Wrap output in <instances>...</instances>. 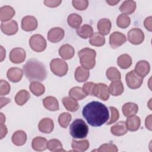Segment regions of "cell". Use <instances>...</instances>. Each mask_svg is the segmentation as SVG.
Segmentation results:
<instances>
[{"mask_svg":"<svg viewBox=\"0 0 152 152\" xmlns=\"http://www.w3.org/2000/svg\"><path fill=\"white\" fill-rule=\"evenodd\" d=\"M129 42L133 45H140L144 40V34L143 31L138 28L131 29L127 34Z\"/></svg>","mask_w":152,"mask_h":152,"instance_id":"ba28073f","label":"cell"},{"mask_svg":"<svg viewBox=\"0 0 152 152\" xmlns=\"http://www.w3.org/2000/svg\"><path fill=\"white\" fill-rule=\"evenodd\" d=\"M71 119L72 116L69 113L64 112L60 114V115L59 116L58 123L61 127L66 128L68 126Z\"/></svg>","mask_w":152,"mask_h":152,"instance_id":"b9f144b4","label":"cell"},{"mask_svg":"<svg viewBox=\"0 0 152 152\" xmlns=\"http://www.w3.org/2000/svg\"><path fill=\"white\" fill-rule=\"evenodd\" d=\"M144 25L145 28L149 31H152V28H151V17L150 16L147 18H146L144 21Z\"/></svg>","mask_w":152,"mask_h":152,"instance_id":"f907efd6","label":"cell"},{"mask_svg":"<svg viewBox=\"0 0 152 152\" xmlns=\"http://www.w3.org/2000/svg\"><path fill=\"white\" fill-rule=\"evenodd\" d=\"M135 9L136 2L132 0H126L124 1L119 8L121 12L126 15L132 14L135 11Z\"/></svg>","mask_w":152,"mask_h":152,"instance_id":"484cf974","label":"cell"},{"mask_svg":"<svg viewBox=\"0 0 152 152\" xmlns=\"http://www.w3.org/2000/svg\"><path fill=\"white\" fill-rule=\"evenodd\" d=\"M44 107L50 111H56L59 110V103L58 100L53 96H48L43 100Z\"/></svg>","mask_w":152,"mask_h":152,"instance_id":"d4e9b609","label":"cell"},{"mask_svg":"<svg viewBox=\"0 0 152 152\" xmlns=\"http://www.w3.org/2000/svg\"><path fill=\"white\" fill-rule=\"evenodd\" d=\"M96 84L93 82H86L83 84V90L87 96H94Z\"/></svg>","mask_w":152,"mask_h":152,"instance_id":"7bdbcfd3","label":"cell"},{"mask_svg":"<svg viewBox=\"0 0 152 152\" xmlns=\"http://www.w3.org/2000/svg\"><path fill=\"white\" fill-rule=\"evenodd\" d=\"M125 80L129 88L137 89L141 86L143 82V78L138 75L134 70H131L126 74Z\"/></svg>","mask_w":152,"mask_h":152,"instance_id":"52a82bcc","label":"cell"},{"mask_svg":"<svg viewBox=\"0 0 152 152\" xmlns=\"http://www.w3.org/2000/svg\"><path fill=\"white\" fill-rule=\"evenodd\" d=\"M39 129L40 132L45 134H49L52 132L54 128V124L52 119L45 118L40 120L38 125Z\"/></svg>","mask_w":152,"mask_h":152,"instance_id":"e0dca14e","label":"cell"},{"mask_svg":"<svg viewBox=\"0 0 152 152\" xmlns=\"http://www.w3.org/2000/svg\"><path fill=\"white\" fill-rule=\"evenodd\" d=\"M23 69L26 77L30 81H42L46 78L45 65L35 58L28 59L23 65Z\"/></svg>","mask_w":152,"mask_h":152,"instance_id":"7a4b0ae2","label":"cell"},{"mask_svg":"<svg viewBox=\"0 0 152 152\" xmlns=\"http://www.w3.org/2000/svg\"><path fill=\"white\" fill-rule=\"evenodd\" d=\"M48 141L45 138L42 137H36L31 142V147L33 150L38 151H42L47 148Z\"/></svg>","mask_w":152,"mask_h":152,"instance_id":"603a6c76","label":"cell"},{"mask_svg":"<svg viewBox=\"0 0 152 152\" xmlns=\"http://www.w3.org/2000/svg\"><path fill=\"white\" fill-rule=\"evenodd\" d=\"M111 133L115 136H122L127 132V128L124 121H119L110 128Z\"/></svg>","mask_w":152,"mask_h":152,"instance_id":"f1b7e54d","label":"cell"},{"mask_svg":"<svg viewBox=\"0 0 152 152\" xmlns=\"http://www.w3.org/2000/svg\"><path fill=\"white\" fill-rule=\"evenodd\" d=\"M105 42L104 36L99 32L94 33L89 39L90 44L94 46H102L104 45Z\"/></svg>","mask_w":152,"mask_h":152,"instance_id":"836d02e7","label":"cell"},{"mask_svg":"<svg viewBox=\"0 0 152 152\" xmlns=\"http://www.w3.org/2000/svg\"><path fill=\"white\" fill-rule=\"evenodd\" d=\"M145 126L147 129H148L150 131H151V115H149L145 119Z\"/></svg>","mask_w":152,"mask_h":152,"instance_id":"816d5d0a","label":"cell"},{"mask_svg":"<svg viewBox=\"0 0 152 152\" xmlns=\"http://www.w3.org/2000/svg\"><path fill=\"white\" fill-rule=\"evenodd\" d=\"M44 4L46 6L50 8H54L58 7L62 2L61 0H45Z\"/></svg>","mask_w":152,"mask_h":152,"instance_id":"681fc988","label":"cell"},{"mask_svg":"<svg viewBox=\"0 0 152 152\" xmlns=\"http://www.w3.org/2000/svg\"><path fill=\"white\" fill-rule=\"evenodd\" d=\"M72 148L73 151L83 152L86 151L89 147V142L87 140H83L81 141L72 140Z\"/></svg>","mask_w":152,"mask_h":152,"instance_id":"4dcf8cb0","label":"cell"},{"mask_svg":"<svg viewBox=\"0 0 152 152\" xmlns=\"http://www.w3.org/2000/svg\"><path fill=\"white\" fill-rule=\"evenodd\" d=\"M108 88L109 93L113 96H118L124 91V85L121 80L112 81Z\"/></svg>","mask_w":152,"mask_h":152,"instance_id":"83f0119b","label":"cell"},{"mask_svg":"<svg viewBox=\"0 0 152 152\" xmlns=\"http://www.w3.org/2000/svg\"><path fill=\"white\" fill-rule=\"evenodd\" d=\"M47 148L51 151H64L62 148V144L57 139H52L48 142Z\"/></svg>","mask_w":152,"mask_h":152,"instance_id":"60d3db41","label":"cell"},{"mask_svg":"<svg viewBox=\"0 0 152 152\" xmlns=\"http://www.w3.org/2000/svg\"><path fill=\"white\" fill-rule=\"evenodd\" d=\"M80 63L83 68L90 69L94 68L96 64V52L92 49L85 48L78 52Z\"/></svg>","mask_w":152,"mask_h":152,"instance_id":"3957f363","label":"cell"},{"mask_svg":"<svg viewBox=\"0 0 152 152\" xmlns=\"http://www.w3.org/2000/svg\"><path fill=\"white\" fill-rule=\"evenodd\" d=\"M30 91L36 96H40L45 91V86L39 81H32L29 86Z\"/></svg>","mask_w":152,"mask_h":152,"instance_id":"d590c367","label":"cell"},{"mask_svg":"<svg viewBox=\"0 0 152 152\" xmlns=\"http://www.w3.org/2000/svg\"><path fill=\"white\" fill-rule=\"evenodd\" d=\"M37 19L32 15H26L22 18L21 28L26 31H31L37 27Z\"/></svg>","mask_w":152,"mask_h":152,"instance_id":"8fae6325","label":"cell"},{"mask_svg":"<svg viewBox=\"0 0 152 152\" xmlns=\"http://www.w3.org/2000/svg\"><path fill=\"white\" fill-rule=\"evenodd\" d=\"M59 54L62 58L64 59H70L74 56L75 50L71 45L65 44L60 47L59 49Z\"/></svg>","mask_w":152,"mask_h":152,"instance_id":"44dd1931","label":"cell"},{"mask_svg":"<svg viewBox=\"0 0 152 152\" xmlns=\"http://www.w3.org/2000/svg\"><path fill=\"white\" fill-rule=\"evenodd\" d=\"M112 23L108 18H102L97 23V29L99 33L102 35H107L111 29Z\"/></svg>","mask_w":152,"mask_h":152,"instance_id":"ffe728a7","label":"cell"},{"mask_svg":"<svg viewBox=\"0 0 152 152\" xmlns=\"http://www.w3.org/2000/svg\"><path fill=\"white\" fill-rule=\"evenodd\" d=\"M72 4L75 8L80 11L85 10L88 6L87 0H73Z\"/></svg>","mask_w":152,"mask_h":152,"instance_id":"f6af8a7d","label":"cell"},{"mask_svg":"<svg viewBox=\"0 0 152 152\" xmlns=\"http://www.w3.org/2000/svg\"><path fill=\"white\" fill-rule=\"evenodd\" d=\"M7 76L10 81L12 83H18L23 78V71L19 68L12 67L8 70Z\"/></svg>","mask_w":152,"mask_h":152,"instance_id":"2e32d148","label":"cell"},{"mask_svg":"<svg viewBox=\"0 0 152 152\" xmlns=\"http://www.w3.org/2000/svg\"><path fill=\"white\" fill-rule=\"evenodd\" d=\"M131 23L130 17L124 14H121L118 15L116 19V24L117 26L121 28H127Z\"/></svg>","mask_w":152,"mask_h":152,"instance_id":"ab89813d","label":"cell"},{"mask_svg":"<svg viewBox=\"0 0 152 152\" xmlns=\"http://www.w3.org/2000/svg\"><path fill=\"white\" fill-rule=\"evenodd\" d=\"M26 57V51L21 48H15L12 49L11 50L9 56V58L11 62L14 64L22 63L24 61Z\"/></svg>","mask_w":152,"mask_h":152,"instance_id":"9c48e42d","label":"cell"},{"mask_svg":"<svg viewBox=\"0 0 152 152\" xmlns=\"http://www.w3.org/2000/svg\"><path fill=\"white\" fill-rule=\"evenodd\" d=\"M82 17L76 13L69 14L67 18L68 24L70 27L74 28H78L82 23Z\"/></svg>","mask_w":152,"mask_h":152,"instance_id":"e575fe53","label":"cell"},{"mask_svg":"<svg viewBox=\"0 0 152 152\" xmlns=\"http://www.w3.org/2000/svg\"><path fill=\"white\" fill-rule=\"evenodd\" d=\"M1 29V31L7 35H14L18 31V24L17 21L14 20H11L7 22H2Z\"/></svg>","mask_w":152,"mask_h":152,"instance_id":"7c38bea8","label":"cell"},{"mask_svg":"<svg viewBox=\"0 0 152 152\" xmlns=\"http://www.w3.org/2000/svg\"><path fill=\"white\" fill-rule=\"evenodd\" d=\"M117 64L122 69H127L132 65V58L128 54H122L117 59Z\"/></svg>","mask_w":152,"mask_h":152,"instance_id":"8d00e7d4","label":"cell"},{"mask_svg":"<svg viewBox=\"0 0 152 152\" xmlns=\"http://www.w3.org/2000/svg\"><path fill=\"white\" fill-rule=\"evenodd\" d=\"M107 78L111 81H119L121 79V74L119 70L115 67L109 68L106 73Z\"/></svg>","mask_w":152,"mask_h":152,"instance_id":"f35d334b","label":"cell"},{"mask_svg":"<svg viewBox=\"0 0 152 152\" xmlns=\"http://www.w3.org/2000/svg\"><path fill=\"white\" fill-rule=\"evenodd\" d=\"M1 61L2 62L4 59L5 58V50L3 48L2 46H1Z\"/></svg>","mask_w":152,"mask_h":152,"instance_id":"f5cc1de1","label":"cell"},{"mask_svg":"<svg viewBox=\"0 0 152 152\" xmlns=\"http://www.w3.org/2000/svg\"><path fill=\"white\" fill-rule=\"evenodd\" d=\"M29 45L33 50L36 52H41L46 49L47 43L46 39L43 36L36 34L30 37Z\"/></svg>","mask_w":152,"mask_h":152,"instance_id":"8992f818","label":"cell"},{"mask_svg":"<svg viewBox=\"0 0 152 152\" xmlns=\"http://www.w3.org/2000/svg\"><path fill=\"white\" fill-rule=\"evenodd\" d=\"M1 86H0V95L4 96L8 94L10 92V85L5 80H1Z\"/></svg>","mask_w":152,"mask_h":152,"instance_id":"bcb514c9","label":"cell"},{"mask_svg":"<svg viewBox=\"0 0 152 152\" xmlns=\"http://www.w3.org/2000/svg\"><path fill=\"white\" fill-rule=\"evenodd\" d=\"M30 95L26 90H20L15 95V102L19 106L24 105L30 99Z\"/></svg>","mask_w":152,"mask_h":152,"instance_id":"d6a6232c","label":"cell"},{"mask_svg":"<svg viewBox=\"0 0 152 152\" xmlns=\"http://www.w3.org/2000/svg\"><path fill=\"white\" fill-rule=\"evenodd\" d=\"M127 130L129 131H137L141 125V119L138 116H132L128 117L125 122Z\"/></svg>","mask_w":152,"mask_h":152,"instance_id":"d6986e66","label":"cell"},{"mask_svg":"<svg viewBox=\"0 0 152 152\" xmlns=\"http://www.w3.org/2000/svg\"><path fill=\"white\" fill-rule=\"evenodd\" d=\"M150 71V65L148 62L144 60L138 61L135 66L134 71L140 77H145Z\"/></svg>","mask_w":152,"mask_h":152,"instance_id":"9a60e30c","label":"cell"},{"mask_svg":"<svg viewBox=\"0 0 152 152\" xmlns=\"http://www.w3.org/2000/svg\"><path fill=\"white\" fill-rule=\"evenodd\" d=\"M77 34L83 39L90 37L93 34V27L88 24H84L76 30Z\"/></svg>","mask_w":152,"mask_h":152,"instance_id":"1f68e13d","label":"cell"},{"mask_svg":"<svg viewBox=\"0 0 152 152\" xmlns=\"http://www.w3.org/2000/svg\"><path fill=\"white\" fill-rule=\"evenodd\" d=\"M5 121V117L2 113H1V139H2L7 134V126L4 124Z\"/></svg>","mask_w":152,"mask_h":152,"instance_id":"c3c4849f","label":"cell"},{"mask_svg":"<svg viewBox=\"0 0 152 152\" xmlns=\"http://www.w3.org/2000/svg\"><path fill=\"white\" fill-rule=\"evenodd\" d=\"M11 140L14 145L17 146H21L26 142L27 134L24 131H17L12 134Z\"/></svg>","mask_w":152,"mask_h":152,"instance_id":"cb8c5ba5","label":"cell"},{"mask_svg":"<svg viewBox=\"0 0 152 152\" xmlns=\"http://www.w3.org/2000/svg\"><path fill=\"white\" fill-rule=\"evenodd\" d=\"M122 110L124 115L128 118L134 116L137 113L138 110V106L135 103L128 102L122 106Z\"/></svg>","mask_w":152,"mask_h":152,"instance_id":"7402d4cb","label":"cell"},{"mask_svg":"<svg viewBox=\"0 0 152 152\" xmlns=\"http://www.w3.org/2000/svg\"><path fill=\"white\" fill-rule=\"evenodd\" d=\"M119 0H118V1H106V2L109 4L110 5H116L118 2H119Z\"/></svg>","mask_w":152,"mask_h":152,"instance_id":"db71d44e","label":"cell"},{"mask_svg":"<svg viewBox=\"0 0 152 152\" xmlns=\"http://www.w3.org/2000/svg\"><path fill=\"white\" fill-rule=\"evenodd\" d=\"M83 117L87 123L92 126H100L109 118L107 107L102 103L93 101L87 103L82 111Z\"/></svg>","mask_w":152,"mask_h":152,"instance_id":"6da1fadb","label":"cell"},{"mask_svg":"<svg viewBox=\"0 0 152 152\" xmlns=\"http://www.w3.org/2000/svg\"><path fill=\"white\" fill-rule=\"evenodd\" d=\"M90 75L88 69L83 68V66H78L75 71L74 77L76 81L79 83H82L87 81Z\"/></svg>","mask_w":152,"mask_h":152,"instance_id":"4316f807","label":"cell"},{"mask_svg":"<svg viewBox=\"0 0 152 152\" xmlns=\"http://www.w3.org/2000/svg\"><path fill=\"white\" fill-rule=\"evenodd\" d=\"M126 41L125 35L119 31L113 32L109 37V44L113 49H116L122 45Z\"/></svg>","mask_w":152,"mask_h":152,"instance_id":"30bf717a","label":"cell"},{"mask_svg":"<svg viewBox=\"0 0 152 152\" xmlns=\"http://www.w3.org/2000/svg\"><path fill=\"white\" fill-rule=\"evenodd\" d=\"M69 96L75 100H81L87 96L83 88L80 87H74L71 88L69 91Z\"/></svg>","mask_w":152,"mask_h":152,"instance_id":"74e56055","label":"cell"},{"mask_svg":"<svg viewBox=\"0 0 152 152\" xmlns=\"http://www.w3.org/2000/svg\"><path fill=\"white\" fill-rule=\"evenodd\" d=\"M51 71L58 77H63L66 74L68 66L66 62L60 58L52 59L50 62Z\"/></svg>","mask_w":152,"mask_h":152,"instance_id":"5b68a950","label":"cell"},{"mask_svg":"<svg viewBox=\"0 0 152 152\" xmlns=\"http://www.w3.org/2000/svg\"><path fill=\"white\" fill-rule=\"evenodd\" d=\"M14 9L10 5H5L0 8V20L2 22L10 21L15 15Z\"/></svg>","mask_w":152,"mask_h":152,"instance_id":"ac0fdd59","label":"cell"},{"mask_svg":"<svg viewBox=\"0 0 152 152\" xmlns=\"http://www.w3.org/2000/svg\"><path fill=\"white\" fill-rule=\"evenodd\" d=\"M69 133L74 138H86L88 133V126L83 119H76L69 126Z\"/></svg>","mask_w":152,"mask_h":152,"instance_id":"277c9868","label":"cell"},{"mask_svg":"<svg viewBox=\"0 0 152 152\" xmlns=\"http://www.w3.org/2000/svg\"><path fill=\"white\" fill-rule=\"evenodd\" d=\"M62 103L65 109L69 112H75L79 109V104L77 101L70 97H64L62 99Z\"/></svg>","mask_w":152,"mask_h":152,"instance_id":"f546056e","label":"cell"},{"mask_svg":"<svg viewBox=\"0 0 152 152\" xmlns=\"http://www.w3.org/2000/svg\"><path fill=\"white\" fill-rule=\"evenodd\" d=\"M65 31L61 27H53L48 33V39L52 43H58L64 37Z\"/></svg>","mask_w":152,"mask_h":152,"instance_id":"4fadbf2b","label":"cell"},{"mask_svg":"<svg viewBox=\"0 0 152 152\" xmlns=\"http://www.w3.org/2000/svg\"><path fill=\"white\" fill-rule=\"evenodd\" d=\"M118 150L116 145L112 143H105L100 146L98 150L96 151L104 152H117Z\"/></svg>","mask_w":152,"mask_h":152,"instance_id":"ee69618b","label":"cell"},{"mask_svg":"<svg viewBox=\"0 0 152 152\" xmlns=\"http://www.w3.org/2000/svg\"><path fill=\"white\" fill-rule=\"evenodd\" d=\"M109 109L111 113V116L109 121L107 123V125H110L112 124L115 123L119 118V113L118 109L113 106L109 107Z\"/></svg>","mask_w":152,"mask_h":152,"instance_id":"7dc6e473","label":"cell"},{"mask_svg":"<svg viewBox=\"0 0 152 152\" xmlns=\"http://www.w3.org/2000/svg\"><path fill=\"white\" fill-rule=\"evenodd\" d=\"M94 96H96L97 98L104 101L107 100L110 96V93L107 86L104 83L96 84V87Z\"/></svg>","mask_w":152,"mask_h":152,"instance_id":"5bb4252c","label":"cell"}]
</instances>
